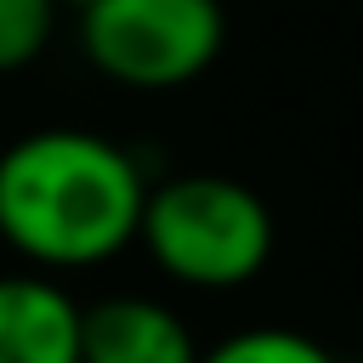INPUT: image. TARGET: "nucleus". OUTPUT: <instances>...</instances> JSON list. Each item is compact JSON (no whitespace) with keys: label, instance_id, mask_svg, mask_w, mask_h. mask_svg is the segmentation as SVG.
<instances>
[{"label":"nucleus","instance_id":"nucleus-1","mask_svg":"<svg viewBox=\"0 0 363 363\" xmlns=\"http://www.w3.org/2000/svg\"><path fill=\"white\" fill-rule=\"evenodd\" d=\"M142 159L85 125L23 130L0 147V238L34 272H85L136 244Z\"/></svg>","mask_w":363,"mask_h":363},{"label":"nucleus","instance_id":"nucleus-2","mask_svg":"<svg viewBox=\"0 0 363 363\" xmlns=\"http://www.w3.org/2000/svg\"><path fill=\"white\" fill-rule=\"evenodd\" d=\"M136 244L182 289H244L278 250L272 204L221 170H187L147 182Z\"/></svg>","mask_w":363,"mask_h":363},{"label":"nucleus","instance_id":"nucleus-3","mask_svg":"<svg viewBox=\"0 0 363 363\" xmlns=\"http://www.w3.org/2000/svg\"><path fill=\"white\" fill-rule=\"evenodd\" d=\"M227 45L221 0H85L79 51L125 91H182Z\"/></svg>","mask_w":363,"mask_h":363},{"label":"nucleus","instance_id":"nucleus-4","mask_svg":"<svg viewBox=\"0 0 363 363\" xmlns=\"http://www.w3.org/2000/svg\"><path fill=\"white\" fill-rule=\"evenodd\" d=\"M79 363H199V340L170 301L102 295L79 306Z\"/></svg>","mask_w":363,"mask_h":363},{"label":"nucleus","instance_id":"nucleus-5","mask_svg":"<svg viewBox=\"0 0 363 363\" xmlns=\"http://www.w3.org/2000/svg\"><path fill=\"white\" fill-rule=\"evenodd\" d=\"M0 363H79V301L51 272H0Z\"/></svg>","mask_w":363,"mask_h":363},{"label":"nucleus","instance_id":"nucleus-6","mask_svg":"<svg viewBox=\"0 0 363 363\" xmlns=\"http://www.w3.org/2000/svg\"><path fill=\"white\" fill-rule=\"evenodd\" d=\"M199 363H340V357L301 329L255 323V329H238L216 346H199Z\"/></svg>","mask_w":363,"mask_h":363},{"label":"nucleus","instance_id":"nucleus-7","mask_svg":"<svg viewBox=\"0 0 363 363\" xmlns=\"http://www.w3.org/2000/svg\"><path fill=\"white\" fill-rule=\"evenodd\" d=\"M57 0H0V74H17L45 57L57 34Z\"/></svg>","mask_w":363,"mask_h":363},{"label":"nucleus","instance_id":"nucleus-8","mask_svg":"<svg viewBox=\"0 0 363 363\" xmlns=\"http://www.w3.org/2000/svg\"><path fill=\"white\" fill-rule=\"evenodd\" d=\"M57 6H85V0H57Z\"/></svg>","mask_w":363,"mask_h":363}]
</instances>
